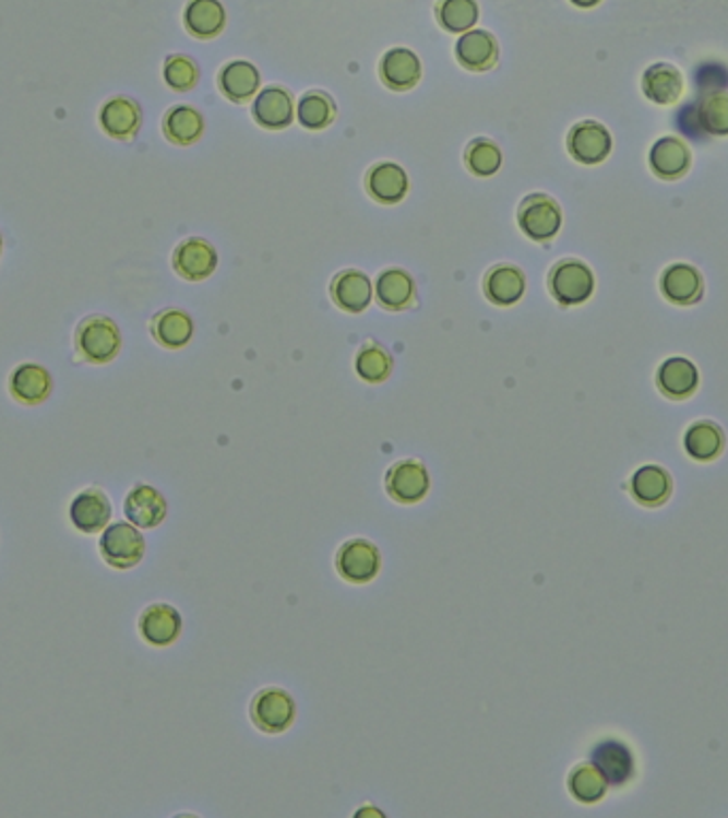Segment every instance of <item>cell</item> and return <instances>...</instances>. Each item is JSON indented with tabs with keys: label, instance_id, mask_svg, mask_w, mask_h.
Segmentation results:
<instances>
[{
	"label": "cell",
	"instance_id": "1",
	"mask_svg": "<svg viewBox=\"0 0 728 818\" xmlns=\"http://www.w3.org/2000/svg\"><path fill=\"white\" fill-rule=\"evenodd\" d=\"M122 349L118 324L107 316H87L75 331V352L92 365L111 363Z\"/></svg>",
	"mask_w": 728,
	"mask_h": 818
},
{
	"label": "cell",
	"instance_id": "2",
	"mask_svg": "<svg viewBox=\"0 0 728 818\" xmlns=\"http://www.w3.org/2000/svg\"><path fill=\"white\" fill-rule=\"evenodd\" d=\"M250 719L258 732L266 735L288 732L297 719V703L288 690L266 687L254 695Z\"/></svg>",
	"mask_w": 728,
	"mask_h": 818
},
{
	"label": "cell",
	"instance_id": "3",
	"mask_svg": "<svg viewBox=\"0 0 728 818\" xmlns=\"http://www.w3.org/2000/svg\"><path fill=\"white\" fill-rule=\"evenodd\" d=\"M98 550L114 569H132L145 557V537L132 522H116L100 535Z\"/></svg>",
	"mask_w": 728,
	"mask_h": 818
},
{
	"label": "cell",
	"instance_id": "4",
	"mask_svg": "<svg viewBox=\"0 0 728 818\" xmlns=\"http://www.w3.org/2000/svg\"><path fill=\"white\" fill-rule=\"evenodd\" d=\"M335 569L349 584H369L382 569V555L378 546L365 537L343 542L335 557Z\"/></svg>",
	"mask_w": 728,
	"mask_h": 818
},
{
	"label": "cell",
	"instance_id": "5",
	"mask_svg": "<svg viewBox=\"0 0 728 818\" xmlns=\"http://www.w3.org/2000/svg\"><path fill=\"white\" fill-rule=\"evenodd\" d=\"M550 295L562 307H573L588 301L595 293V275L590 266L580 260H560L548 277Z\"/></svg>",
	"mask_w": 728,
	"mask_h": 818
},
{
	"label": "cell",
	"instance_id": "6",
	"mask_svg": "<svg viewBox=\"0 0 728 818\" xmlns=\"http://www.w3.org/2000/svg\"><path fill=\"white\" fill-rule=\"evenodd\" d=\"M562 214L557 201L548 194H530L522 201L517 210L520 230L539 244L552 241L560 230Z\"/></svg>",
	"mask_w": 728,
	"mask_h": 818
},
{
	"label": "cell",
	"instance_id": "7",
	"mask_svg": "<svg viewBox=\"0 0 728 818\" xmlns=\"http://www.w3.org/2000/svg\"><path fill=\"white\" fill-rule=\"evenodd\" d=\"M430 490V475L422 461L403 459L386 472V493L394 503L416 506Z\"/></svg>",
	"mask_w": 728,
	"mask_h": 818
},
{
	"label": "cell",
	"instance_id": "8",
	"mask_svg": "<svg viewBox=\"0 0 728 818\" xmlns=\"http://www.w3.org/2000/svg\"><path fill=\"white\" fill-rule=\"evenodd\" d=\"M139 633L150 647H171L181 636V614L169 603H152L139 616Z\"/></svg>",
	"mask_w": 728,
	"mask_h": 818
},
{
	"label": "cell",
	"instance_id": "9",
	"mask_svg": "<svg viewBox=\"0 0 728 818\" xmlns=\"http://www.w3.org/2000/svg\"><path fill=\"white\" fill-rule=\"evenodd\" d=\"M611 145L609 130L595 120L575 125L566 137L569 154L582 165H599L611 154Z\"/></svg>",
	"mask_w": 728,
	"mask_h": 818
},
{
	"label": "cell",
	"instance_id": "10",
	"mask_svg": "<svg viewBox=\"0 0 728 818\" xmlns=\"http://www.w3.org/2000/svg\"><path fill=\"white\" fill-rule=\"evenodd\" d=\"M252 116L262 129H288L295 122L293 94L282 86L262 87L252 105Z\"/></svg>",
	"mask_w": 728,
	"mask_h": 818
},
{
	"label": "cell",
	"instance_id": "11",
	"mask_svg": "<svg viewBox=\"0 0 728 818\" xmlns=\"http://www.w3.org/2000/svg\"><path fill=\"white\" fill-rule=\"evenodd\" d=\"M169 512L165 495L150 486V484H136L130 488L124 499V514L130 522L139 529H156L165 522Z\"/></svg>",
	"mask_w": 728,
	"mask_h": 818
},
{
	"label": "cell",
	"instance_id": "12",
	"mask_svg": "<svg viewBox=\"0 0 728 818\" xmlns=\"http://www.w3.org/2000/svg\"><path fill=\"white\" fill-rule=\"evenodd\" d=\"M69 517L77 531L87 535L100 533L111 520V501L100 488H86L71 501Z\"/></svg>",
	"mask_w": 728,
	"mask_h": 818
},
{
	"label": "cell",
	"instance_id": "13",
	"mask_svg": "<svg viewBox=\"0 0 728 818\" xmlns=\"http://www.w3.org/2000/svg\"><path fill=\"white\" fill-rule=\"evenodd\" d=\"M217 266V254L205 239H186L172 252V269L188 282L207 280Z\"/></svg>",
	"mask_w": 728,
	"mask_h": 818
},
{
	"label": "cell",
	"instance_id": "14",
	"mask_svg": "<svg viewBox=\"0 0 728 818\" xmlns=\"http://www.w3.org/2000/svg\"><path fill=\"white\" fill-rule=\"evenodd\" d=\"M380 78L394 92L411 90L422 78L420 58L407 47H392L380 62Z\"/></svg>",
	"mask_w": 728,
	"mask_h": 818
},
{
	"label": "cell",
	"instance_id": "15",
	"mask_svg": "<svg viewBox=\"0 0 728 818\" xmlns=\"http://www.w3.org/2000/svg\"><path fill=\"white\" fill-rule=\"evenodd\" d=\"M331 297L343 311L360 313L371 305V299H373L371 280L358 269L339 271L331 282Z\"/></svg>",
	"mask_w": 728,
	"mask_h": 818
},
{
	"label": "cell",
	"instance_id": "16",
	"mask_svg": "<svg viewBox=\"0 0 728 818\" xmlns=\"http://www.w3.org/2000/svg\"><path fill=\"white\" fill-rule=\"evenodd\" d=\"M141 120H143L141 107L127 96L109 98L98 114L100 129L105 130L107 137L120 139V141L132 139L139 132Z\"/></svg>",
	"mask_w": 728,
	"mask_h": 818
},
{
	"label": "cell",
	"instance_id": "17",
	"mask_svg": "<svg viewBox=\"0 0 728 818\" xmlns=\"http://www.w3.org/2000/svg\"><path fill=\"white\" fill-rule=\"evenodd\" d=\"M51 376L41 365L24 363L9 378V392L22 405H41L51 394Z\"/></svg>",
	"mask_w": 728,
	"mask_h": 818
},
{
	"label": "cell",
	"instance_id": "18",
	"mask_svg": "<svg viewBox=\"0 0 728 818\" xmlns=\"http://www.w3.org/2000/svg\"><path fill=\"white\" fill-rule=\"evenodd\" d=\"M409 177L394 163H380L367 173V192L382 205H396L407 197Z\"/></svg>",
	"mask_w": 728,
	"mask_h": 818
},
{
	"label": "cell",
	"instance_id": "19",
	"mask_svg": "<svg viewBox=\"0 0 728 818\" xmlns=\"http://www.w3.org/2000/svg\"><path fill=\"white\" fill-rule=\"evenodd\" d=\"M456 60L473 73L490 71L499 62V44L488 31H469L456 44Z\"/></svg>",
	"mask_w": 728,
	"mask_h": 818
},
{
	"label": "cell",
	"instance_id": "20",
	"mask_svg": "<svg viewBox=\"0 0 728 818\" xmlns=\"http://www.w3.org/2000/svg\"><path fill=\"white\" fill-rule=\"evenodd\" d=\"M692 156L680 137H663L649 150V167L660 179H680L690 169Z\"/></svg>",
	"mask_w": 728,
	"mask_h": 818
},
{
	"label": "cell",
	"instance_id": "21",
	"mask_svg": "<svg viewBox=\"0 0 728 818\" xmlns=\"http://www.w3.org/2000/svg\"><path fill=\"white\" fill-rule=\"evenodd\" d=\"M526 280L514 264H497L484 277V295L492 305L512 307L524 297Z\"/></svg>",
	"mask_w": 728,
	"mask_h": 818
},
{
	"label": "cell",
	"instance_id": "22",
	"mask_svg": "<svg viewBox=\"0 0 728 818\" xmlns=\"http://www.w3.org/2000/svg\"><path fill=\"white\" fill-rule=\"evenodd\" d=\"M217 86L230 103H250L260 87V73L252 62L235 60L222 67Z\"/></svg>",
	"mask_w": 728,
	"mask_h": 818
},
{
	"label": "cell",
	"instance_id": "23",
	"mask_svg": "<svg viewBox=\"0 0 728 818\" xmlns=\"http://www.w3.org/2000/svg\"><path fill=\"white\" fill-rule=\"evenodd\" d=\"M642 90L645 98H649L656 105H673L680 100L684 92V80H682V73L673 64L658 62L645 69Z\"/></svg>",
	"mask_w": 728,
	"mask_h": 818
},
{
	"label": "cell",
	"instance_id": "24",
	"mask_svg": "<svg viewBox=\"0 0 728 818\" xmlns=\"http://www.w3.org/2000/svg\"><path fill=\"white\" fill-rule=\"evenodd\" d=\"M660 288L663 295L676 305H694L703 297V277L694 266L678 262L663 273Z\"/></svg>",
	"mask_w": 728,
	"mask_h": 818
},
{
	"label": "cell",
	"instance_id": "25",
	"mask_svg": "<svg viewBox=\"0 0 728 818\" xmlns=\"http://www.w3.org/2000/svg\"><path fill=\"white\" fill-rule=\"evenodd\" d=\"M183 24L196 39H214L226 26V11L219 0H190Z\"/></svg>",
	"mask_w": 728,
	"mask_h": 818
},
{
	"label": "cell",
	"instance_id": "26",
	"mask_svg": "<svg viewBox=\"0 0 728 818\" xmlns=\"http://www.w3.org/2000/svg\"><path fill=\"white\" fill-rule=\"evenodd\" d=\"M378 301L387 311H403L416 301V282L403 269H386L378 277Z\"/></svg>",
	"mask_w": 728,
	"mask_h": 818
},
{
	"label": "cell",
	"instance_id": "27",
	"mask_svg": "<svg viewBox=\"0 0 728 818\" xmlns=\"http://www.w3.org/2000/svg\"><path fill=\"white\" fill-rule=\"evenodd\" d=\"M150 331H152L154 340L163 347L179 349V347L190 344V340L194 335V322L181 309H165L152 320Z\"/></svg>",
	"mask_w": 728,
	"mask_h": 818
},
{
	"label": "cell",
	"instance_id": "28",
	"mask_svg": "<svg viewBox=\"0 0 728 818\" xmlns=\"http://www.w3.org/2000/svg\"><path fill=\"white\" fill-rule=\"evenodd\" d=\"M593 763L607 784L620 786L633 774V757L620 742H602L593 752Z\"/></svg>",
	"mask_w": 728,
	"mask_h": 818
},
{
	"label": "cell",
	"instance_id": "29",
	"mask_svg": "<svg viewBox=\"0 0 728 818\" xmlns=\"http://www.w3.org/2000/svg\"><path fill=\"white\" fill-rule=\"evenodd\" d=\"M699 387L696 367L682 356L665 360L658 369V388L671 399H685Z\"/></svg>",
	"mask_w": 728,
	"mask_h": 818
},
{
	"label": "cell",
	"instance_id": "30",
	"mask_svg": "<svg viewBox=\"0 0 728 818\" xmlns=\"http://www.w3.org/2000/svg\"><path fill=\"white\" fill-rule=\"evenodd\" d=\"M203 116L190 105H177L165 114L163 132L175 145H192L203 137Z\"/></svg>",
	"mask_w": 728,
	"mask_h": 818
},
{
	"label": "cell",
	"instance_id": "31",
	"mask_svg": "<svg viewBox=\"0 0 728 818\" xmlns=\"http://www.w3.org/2000/svg\"><path fill=\"white\" fill-rule=\"evenodd\" d=\"M337 118V105L331 94L322 90H311L300 96L297 105V120L300 127L309 130L329 129Z\"/></svg>",
	"mask_w": 728,
	"mask_h": 818
},
{
	"label": "cell",
	"instance_id": "32",
	"mask_svg": "<svg viewBox=\"0 0 728 818\" xmlns=\"http://www.w3.org/2000/svg\"><path fill=\"white\" fill-rule=\"evenodd\" d=\"M437 22L452 35L469 33L479 20V7L475 0H439L434 7Z\"/></svg>",
	"mask_w": 728,
	"mask_h": 818
},
{
	"label": "cell",
	"instance_id": "33",
	"mask_svg": "<svg viewBox=\"0 0 728 818\" xmlns=\"http://www.w3.org/2000/svg\"><path fill=\"white\" fill-rule=\"evenodd\" d=\"M633 497L643 506H660L671 495V477L660 467H643L631 482Z\"/></svg>",
	"mask_w": 728,
	"mask_h": 818
},
{
	"label": "cell",
	"instance_id": "34",
	"mask_svg": "<svg viewBox=\"0 0 728 818\" xmlns=\"http://www.w3.org/2000/svg\"><path fill=\"white\" fill-rule=\"evenodd\" d=\"M685 452L696 461H712L725 448V435L714 423L692 425L684 437Z\"/></svg>",
	"mask_w": 728,
	"mask_h": 818
},
{
	"label": "cell",
	"instance_id": "35",
	"mask_svg": "<svg viewBox=\"0 0 728 818\" xmlns=\"http://www.w3.org/2000/svg\"><path fill=\"white\" fill-rule=\"evenodd\" d=\"M356 374L360 380L369 384H382L386 382L392 374V356L387 354L386 347L375 342L362 345L356 354Z\"/></svg>",
	"mask_w": 728,
	"mask_h": 818
},
{
	"label": "cell",
	"instance_id": "36",
	"mask_svg": "<svg viewBox=\"0 0 728 818\" xmlns=\"http://www.w3.org/2000/svg\"><path fill=\"white\" fill-rule=\"evenodd\" d=\"M696 116L703 132L709 137H728V94L718 92L701 96L696 103Z\"/></svg>",
	"mask_w": 728,
	"mask_h": 818
},
{
	"label": "cell",
	"instance_id": "37",
	"mask_svg": "<svg viewBox=\"0 0 728 818\" xmlns=\"http://www.w3.org/2000/svg\"><path fill=\"white\" fill-rule=\"evenodd\" d=\"M465 165L477 177H490L501 169L503 152L490 139H473L465 150Z\"/></svg>",
	"mask_w": 728,
	"mask_h": 818
},
{
	"label": "cell",
	"instance_id": "38",
	"mask_svg": "<svg viewBox=\"0 0 728 818\" xmlns=\"http://www.w3.org/2000/svg\"><path fill=\"white\" fill-rule=\"evenodd\" d=\"M569 791L582 804H595L607 791V780L595 766H577L569 775Z\"/></svg>",
	"mask_w": 728,
	"mask_h": 818
},
{
	"label": "cell",
	"instance_id": "39",
	"mask_svg": "<svg viewBox=\"0 0 728 818\" xmlns=\"http://www.w3.org/2000/svg\"><path fill=\"white\" fill-rule=\"evenodd\" d=\"M165 82L175 92H188L199 84V67L183 54H172L165 62Z\"/></svg>",
	"mask_w": 728,
	"mask_h": 818
},
{
	"label": "cell",
	"instance_id": "40",
	"mask_svg": "<svg viewBox=\"0 0 728 818\" xmlns=\"http://www.w3.org/2000/svg\"><path fill=\"white\" fill-rule=\"evenodd\" d=\"M694 90L701 96L718 94L728 90V69L720 62H703L694 69Z\"/></svg>",
	"mask_w": 728,
	"mask_h": 818
},
{
	"label": "cell",
	"instance_id": "41",
	"mask_svg": "<svg viewBox=\"0 0 728 818\" xmlns=\"http://www.w3.org/2000/svg\"><path fill=\"white\" fill-rule=\"evenodd\" d=\"M676 129L680 130V134H684L685 139L690 141H699L703 143L707 139V134L701 129L699 125V116H696V100H690L685 103L684 107L676 114Z\"/></svg>",
	"mask_w": 728,
	"mask_h": 818
},
{
	"label": "cell",
	"instance_id": "42",
	"mask_svg": "<svg viewBox=\"0 0 728 818\" xmlns=\"http://www.w3.org/2000/svg\"><path fill=\"white\" fill-rule=\"evenodd\" d=\"M575 7H582V9H590L595 4H599L600 0H571Z\"/></svg>",
	"mask_w": 728,
	"mask_h": 818
},
{
	"label": "cell",
	"instance_id": "43",
	"mask_svg": "<svg viewBox=\"0 0 728 818\" xmlns=\"http://www.w3.org/2000/svg\"><path fill=\"white\" fill-rule=\"evenodd\" d=\"M0 254H2V237H0Z\"/></svg>",
	"mask_w": 728,
	"mask_h": 818
}]
</instances>
